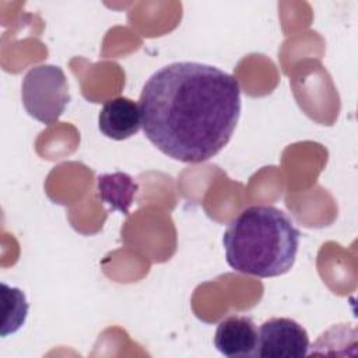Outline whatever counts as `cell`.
I'll return each instance as SVG.
<instances>
[{"instance_id":"1","label":"cell","mask_w":358,"mask_h":358,"mask_svg":"<svg viewBox=\"0 0 358 358\" xmlns=\"http://www.w3.org/2000/svg\"><path fill=\"white\" fill-rule=\"evenodd\" d=\"M138 108L145 137L162 154L199 164L228 144L241 116V87L215 66L175 62L145 81Z\"/></svg>"},{"instance_id":"2","label":"cell","mask_w":358,"mask_h":358,"mask_svg":"<svg viewBox=\"0 0 358 358\" xmlns=\"http://www.w3.org/2000/svg\"><path fill=\"white\" fill-rule=\"evenodd\" d=\"M299 236V229L282 210L250 206L224 232L225 259L235 271L260 278L278 277L294 266Z\"/></svg>"},{"instance_id":"3","label":"cell","mask_w":358,"mask_h":358,"mask_svg":"<svg viewBox=\"0 0 358 358\" xmlns=\"http://www.w3.org/2000/svg\"><path fill=\"white\" fill-rule=\"evenodd\" d=\"M22 105L35 120L52 124L70 102L69 84L62 67L39 64L28 70L21 85Z\"/></svg>"},{"instance_id":"4","label":"cell","mask_w":358,"mask_h":358,"mask_svg":"<svg viewBox=\"0 0 358 358\" xmlns=\"http://www.w3.org/2000/svg\"><path fill=\"white\" fill-rule=\"evenodd\" d=\"M308 350L306 330L289 317H271L259 329V358H301Z\"/></svg>"},{"instance_id":"5","label":"cell","mask_w":358,"mask_h":358,"mask_svg":"<svg viewBox=\"0 0 358 358\" xmlns=\"http://www.w3.org/2000/svg\"><path fill=\"white\" fill-rule=\"evenodd\" d=\"M215 348L229 358L256 357L259 330L252 317L232 315L221 320L214 334Z\"/></svg>"},{"instance_id":"6","label":"cell","mask_w":358,"mask_h":358,"mask_svg":"<svg viewBox=\"0 0 358 358\" xmlns=\"http://www.w3.org/2000/svg\"><path fill=\"white\" fill-rule=\"evenodd\" d=\"M98 127L103 136L112 140H126L141 127L138 105L126 96L108 99L99 110Z\"/></svg>"},{"instance_id":"7","label":"cell","mask_w":358,"mask_h":358,"mask_svg":"<svg viewBox=\"0 0 358 358\" xmlns=\"http://www.w3.org/2000/svg\"><path fill=\"white\" fill-rule=\"evenodd\" d=\"M99 197L108 203L113 210H119L127 214L133 201V196L137 192V185L126 173L116 172L110 175L98 176Z\"/></svg>"},{"instance_id":"8","label":"cell","mask_w":358,"mask_h":358,"mask_svg":"<svg viewBox=\"0 0 358 358\" xmlns=\"http://www.w3.org/2000/svg\"><path fill=\"white\" fill-rule=\"evenodd\" d=\"M1 308L3 320L0 334L1 337H7L22 327L29 306L25 294L20 288L10 287L6 282H1Z\"/></svg>"}]
</instances>
